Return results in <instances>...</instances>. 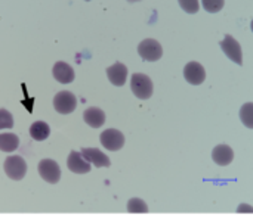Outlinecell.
<instances>
[{"mask_svg":"<svg viewBox=\"0 0 253 224\" xmlns=\"http://www.w3.org/2000/svg\"><path fill=\"white\" fill-rule=\"evenodd\" d=\"M179 1V6L187 12V13H197L199 9H200V4H199V0H178Z\"/></svg>","mask_w":253,"mask_h":224,"instance_id":"cell-21","label":"cell"},{"mask_svg":"<svg viewBox=\"0 0 253 224\" xmlns=\"http://www.w3.org/2000/svg\"><path fill=\"white\" fill-rule=\"evenodd\" d=\"M237 213H253V207L246 205V204H242V205L237 208Z\"/></svg>","mask_w":253,"mask_h":224,"instance_id":"cell-22","label":"cell"},{"mask_svg":"<svg viewBox=\"0 0 253 224\" xmlns=\"http://www.w3.org/2000/svg\"><path fill=\"white\" fill-rule=\"evenodd\" d=\"M251 27H252V31H253V21H252V24H251Z\"/></svg>","mask_w":253,"mask_h":224,"instance_id":"cell-24","label":"cell"},{"mask_svg":"<svg viewBox=\"0 0 253 224\" xmlns=\"http://www.w3.org/2000/svg\"><path fill=\"white\" fill-rule=\"evenodd\" d=\"M127 211L132 213V214H144V213H148V207H147V204L142 199L132 198L127 202Z\"/></svg>","mask_w":253,"mask_h":224,"instance_id":"cell-18","label":"cell"},{"mask_svg":"<svg viewBox=\"0 0 253 224\" xmlns=\"http://www.w3.org/2000/svg\"><path fill=\"white\" fill-rule=\"evenodd\" d=\"M130 90L138 99L147 100L153 95V81L145 74H133L130 78Z\"/></svg>","mask_w":253,"mask_h":224,"instance_id":"cell-1","label":"cell"},{"mask_svg":"<svg viewBox=\"0 0 253 224\" xmlns=\"http://www.w3.org/2000/svg\"><path fill=\"white\" fill-rule=\"evenodd\" d=\"M203 9L209 13H218L224 7V0H202Z\"/></svg>","mask_w":253,"mask_h":224,"instance_id":"cell-19","label":"cell"},{"mask_svg":"<svg viewBox=\"0 0 253 224\" xmlns=\"http://www.w3.org/2000/svg\"><path fill=\"white\" fill-rule=\"evenodd\" d=\"M37 170H39L40 177H42L44 182L50 183V185L58 183L59 179H61V168H59L58 162L53 161V160H42V161L39 162Z\"/></svg>","mask_w":253,"mask_h":224,"instance_id":"cell-5","label":"cell"},{"mask_svg":"<svg viewBox=\"0 0 253 224\" xmlns=\"http://www.w3.org/2000/svg\"><path fill=\"white\" fill-rule=\"evenodd\" d=\"M13 127V117L7 109H0V130L12 128Z\"/></svg>","mask_w":253,"mask_h":224,"instance_id":"cell-20","label":"cell"},{"mask_svg":"<svg viewBox=\"0 0 253 224\" xmlns=\"http://www.w3.org/2000/svg\"><path fill=\"white\" fill-rule=\"evenodd\" d=\"M3 168H4L6 176L12 180H16V182L22 180L27 174V162L24 161L22 157H18V155L7 157L4 160Z\"/></svg>","mask_w":253,"mask_h":224,"instance_id":"cell-2","label":"cell"},{"mask_svg":"<svg viewBox=\"0 0 253 224\" xmlns=\"http://www.w3.org/2000/svg\"><path fill=\"white\" fill-rule=\"evenodd\" d=\"M107 77L111 84L122 87L125 86L126 78H127V66L122 62H116L114 65L107 68Z\"/></svg>","mask_w":253,"mask_h":224,"instance_id":"cell-10","label":"cell"},{"mask_svg":"<svg viewBox=\"0 0 253 224\" xmlns=\"http://www.w3.org/2000/svg\"><path fill=\"white\" fill-rule=\"evenodd\" d=\"M240 120L248 128H253V102H248L242 106Z\"/></svg>","mask_w":253,"mask_h":224,"instance_id":"cell-17","label":"cell"},{"mask_svg":"<svg viewBox=\"0 0 253 224\" xmlns=\"http://www.w3.org/2000/svg\"><path fill=\"white\" fill-rule=\"evenodd\" d=\"M53 108L58 114H71L77 108V97L71 92H58L53 97Z\"/></svg>","mask_w":253,"mask_h":224,"instance_id":"cell-4","label":"cell"},{"mask_svg":"<svg viewBox=\"0 0 253 224\" xmlns=\"http://www.w3.org/2000/svg\"><path fill=\"white\" fill-rule=\"evenodd\" d=\"M82 155L84 157V160L90 164H93L95 167L98 168H102V167H110V158L99 149L96 148H84L82 149Z\"/></svg>","mask_w":253,"mask_h":224,"instance_id":"cell-11","label":"cell"},{"mask_svg":"<svg viewBox=\"0 0 253 224\" xmlns=\"http://www.w3.org/2000/svg\"><path fill=\"white\" fill-rule=\"evenodd\" d=\"M101 145L108 151H120L125 145V136L116 128H108L101 133Z\"/></svg>","mask_w":253,"mask_h":224,"instance_id":"cell-7","label":"cell"},{"mask_svg":"<svg viewBox=\"0 0 253 224\" xmlns=\"http://www.w3.org/2000/svg\"><path fill=\"white\" fill-rule=\"evenodd\" d=\"M221 49L225 53L228 59H231L234 64L242 65L243 64V52L240 43L233 35H225L221 41Z\"/></svg>","mask_w":253,"mask_h":224,"instance_id":"cell-6","label":"cell"},{"mask_svg":"<svg viewBox=\"0 0 253 224\" xmlns=\"http://www.w3.org/2000/svg\"><path fill=\"white\" fill-rule=\"evenodd\" d=\"M53 78L61 84H70L74 81V69L67 62H56L52 69Z\"/></svg>","mask_w":253,"mask_h":224,"instance_id":"cell-12","label":"cell"},{"mask_svg":"<svg viewBox=\"0 0 253 224\" xmlns=\"http://www.w3.org/2000/svg\"><path fill=\"white\" fill-rule=\"evenodd\" d=\"M67 167L71 173H76V174H86L90 171V162L84 160L82 152H76V151H73L68 155Z\"/></svg>","mask_w":253,"mask_h":224,"instance_id":"cell-9","label":"cell"},{"mask_svg":"<svg viewBox=\"0 0 253 224\" xmlns=\"http://www.w3.org/2000/svg\"><path fill=\"white\" fill-rule=\"evenodd\" d=\"M86 1H90V0H86Z\"/></svg>","mask_w":253,"mask_h":224,"instance_id":"cell-25","label":"cell"},{"mask_svg":"<svg viewBox=\"0 0 253 224\" xmlns=\"http://www.w3.org/2000/svg\"><path fill=\"white\" fill-rule=\"evenodd\" d=\"M19 146V139L13 133H1L0 134V151L13 152Z\"/></svg>","mask_w":253,"mask_h":224,"instance_id":"cell-16","label":"cell"},{"mask_svg":"<svg viewBox=\"0 0 253 224\" xmlns=\"http://www.w3.org/2000/svg\"><path fill=\"white\" fill-rule=\"evenodd\" d=\"M50 134V127L47 123L44 121H36L31 124L30 127V136L36 140V142H43L49 137Z\"/></svg>","mask_w":253,"mask_h":224,"instance_id":"cell-15","label":"cell"},{"mask_svg":"<svg viewBox=\"0 0 253 224\" xmlns=\"http://www.w3.org/2000/svg\"><path fill=\"white\" fill-rule=\"evenodd\" d=\"M83 120L92 128H99L105 123V112L99 108H87L83 112Z\"/></svg>","mask_w":253,"mask_h":224,"instance_id":"cell-14","label":"cell"},{"mask_svg":"<svg viewBox=\"0 0 253 224\" xmlns=\"http://www.w3.org/2000/svg\"><path fill=\"white\" fill-rule=\"evenodd\" d=\"M184 77L185 80L193 86H200L206 78V71L202 64L199 62H190L184 68Z\"/></svg>","mask_w":253,"mask_h":224,"instance_id":"cell-8","label":"cell"},{"mask_svg":"<svg viewBox=\"0 0 253 224\" xmlns=\"http://www.w3.org/2000/svg\"><path fill=\"white\" fill-rule=\"evenodd\" d=\"M138 53L139 56L147 61V62H156L163 56V49L162 44L154 40V38H145L144 41L139 43L138 46Z\"/></svg>","mask_w":253,"mask_h":224,"instance_id":"cell-3","label":"cell"},{"mask_svg":"<svg viewBox=\"0 0 253 224\" xmlns=\"http://www.w3.org/2000/svg\"><path fill=\"white\" fill-rule=\"evenodd\" d=\"M129 1H139V0H129Z\"/></svg>","mask_w":253,"mask_h":224,"instance_id":"cell-23","label":"cell"},{"mask_svg":"<svg viewBox=\"0 0 253 224\" xmlns=\"http://www.w3.org/2000/svg\"><path fill=\"white\" fill-rule=\"evenodd\" d=\"M212 160L221 167L230 165L234 160V151L228 145H218L212 151Z\"/></svg>","mask_w":253,"mask_h":224,"instance_id":"cell-13","label":"cell"}]
</instances>
